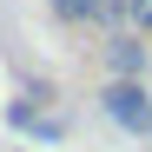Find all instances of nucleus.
Wrapping results in <instances>:
<instances>
[{
	"label": "nucleus",
	"mask_w": 152,
	"mask_h": 152,
	"mask_svg": "<svg viewBox=\"0 0 152 152\" xmlns=\"http://www.w3.org/2000/svg\"><path fill=\"white\" fill-rule=\"evenodd\" d=\"M99 106H106V119L126 126V132H152V93L139 80H106L99 86Z\"/></svg>",
	"instance_id": "obj_1"
},
{
	"label": "nucleus",
	"mask_w": 152,
	"mask_h": 152,
	"mask_svg": "<svg viewBox=\"0 0 152 152\" xmlns=\"http://www.w3.org/2000/svg\"><path fill=\"white\" fill-rule=\"evenodd\" d=\"M106 66H113V80H139V73H145V46L132 33H113L106 40Z\"/></svg>",
	"instance_id": "obj_2"
},
{
	"label": "nucleus",
	"mask_w": 152,
	"mask_h": 152,
	"mask_svg": "<svg viewBox=\"0 0 152 152\" xmlns=\"http://www.w3.org/2000/svg\"><path fill=\"white\" fill-rule=\"evenodd\" d=\"M53 13L66 27H86V20H99V0H53Z\"/></svg>",
	"instance_id": "obj_3"
},
{
	"label": "nucleus",
	"mask_w": 152,
	"mask_h": 152,
	"mask_svg": "<svg viewBox=\"0 0 152 152\" xmlns=\"http://www.w3.org/2000/svg\"><path fill=\"white\" fill-rule=\"evenodd\" d=\"M126 20H132L139 33H152V0H126Z\"/></svg>",
	"instance_id": "obj_4"
}]
</instances>
